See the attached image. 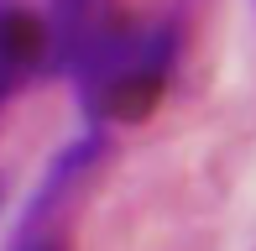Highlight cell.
Segmentation results:
<instances>
[{"instance_id":"3957f363","label":"cell","mask_w":256,"mask_h":251,"mask_svg":"<svg viewBox=\"0 0 256 251\" xmlns=\"http://www.w3.org/2000/svg\"><path fill=\"white\" fill-rule=\"evenodd\" d=\"M42 74V16L26 0H0V110Z\"/></svg>"},{"instance_id":"5b68a950","label":"cell","mask_w":256,"mask_h":251,"mask_svg":"<svg viewBox=\"0 0 256 251\" xmlns=\"http://www.w3.org/2000/svg\"><path fill=\"white\" fill-rule=\"evenodd\" d=\"M10 251H63V241H58V230H32V236H16Z\"/></svg>"},{"instance_id":"7a4b0ae2","label":"cell","mask_w":256,"mask_h":251,"mask_svg":"<svg viewBox=\"0 0 256 251\" xmlns=\"http://www.w3.org/2000/svg\"><path fill=\"white\" fill-rule=\"evenodd\" d=\"M104 157H110V136L94 131V126H89L84 136H74L68 146H58V152L48 157V168H42V178L32 184V194L21 199L16 236L52 230V225H58V214L68 210V199H74V194L100 173V162H104Z\"/></svg>"},{"instance_id":"6da1fadb","label":"cell","mask_w":256,"mask_h":251,"mask_svg":"<svg viewBox=\"0 0 256 251\" xmlns=\"http://www.w3.org/2000/svg\"><path fill=\"white\" fill-rule=\"evenodd\" d=\"M183 63V21L146 16V21H104L94 37L74 52V100L94 131L136 126L168 100Z\"/></svg>"},{"instance_id":"277c9868","label":"cell","mask_w":256,"mask_h":251,"mask_svg":"<svg viewBox=\"0 0 256 251\" xmlns=\"http://www.w3.org/2000/svg\"><path fill=\"white\" fill-rule=\"evenodd\" d=\"M42 74H68L74 52L110 21V0H42Z\"/></svg>"}]
</instances>
